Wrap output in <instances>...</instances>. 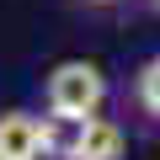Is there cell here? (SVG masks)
<instances>
[{
	"label": "cell",
	"mask_w": 160,
	"mask_h": 160,
	"mask_svg": "<svg viewBox=\"0 0 160 160\" xmlns=\"http://www.w3.org/2000/svg\"><path fill=\"white\" fill-rule=\"evenodd\" d=\"M102 96H107V80H102V69L86 64V59H64V64L48 75V107H53V118H64V123L96 118Z\"/></svg>",
	"instance_id": "1"
},
{
	"label": "cell",
	"mask_w": 160,
	"mask_h": 160,
	"mask_svg": "<svg viewBox=\"0 0 160 160\" xmlns=\"http://www.w3.org/2000/svg\"><path fill=\"white\" fill-rule=\"evenodd\" d=\"M53 149V128L38 123L32 112H6L0 118V160H38Z\"/></svg>",
	"instance_id": "2"
},
{
	"label": "cell",
	"mask_w": 160,
	"mask_h": 160,
	"mask_svg": "<svg viewBox=\"0 0 160 160\" xmlns=\"http://www.w3.org/2000/svg\"><path fill=\"white\" fill-rule=\"evenodd\" d=\"M69 160H123V128L112 118H86L75 123V139L64 144Z\"/></svg>",
	"instance_id": "3"
},
{
	"label": "cell",
	"mask_w": 160,
	"mask_h": 160,
	"mask_svg": "<svg viewBox=\"0 0 160 160\" xmlns=\"http://www.w3.org/2000/svg\"><path fill=\"white\" fill-rule=\"evenodd\" d=\"M139 102H144V112L160 118V59H149V64L139 69Z\"/></svg>",
	"instance_id": "4"
}]
</instances>
